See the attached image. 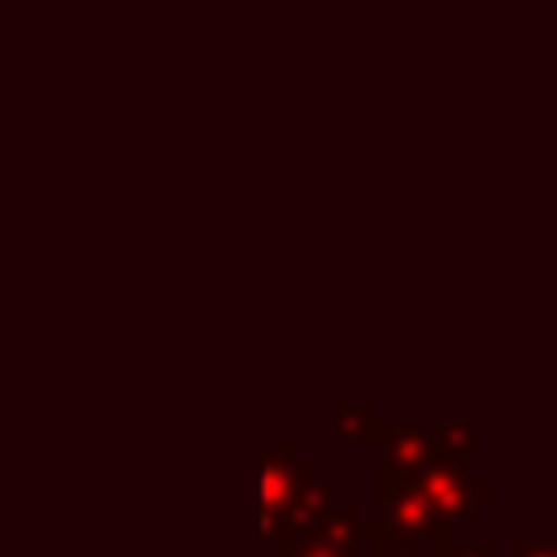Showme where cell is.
<instances>
[{
	"mask_svg": "<svg viewBox=\"0 0 557 557\" xmlns=\"http://www.w3.org/2000/svg\"><path fill=\"white\" fill-rule=\"evenodd\" d=\"M257 496H261V540L292 553L300 535L339 500L335 483L318 479V466L300 461L296 444L265 448L257 457Z\"/></svg>",
	"mask_w": 557,
	"mask_h": 557,
	"instance_id": "cell-1",
	"label": "cell"
},
{
	"mask_svg": "<svg viewBox=\"0 0 557 557\" xmlns=\"http://www.w3.org/2000/svg\"><path fill=\"white\" fill-rule=\"evenodd\" d=\"M383 500V522L400 535V540H426V544H435L440 548V557H453L457 553V544H453V518L409 479V483H400V487H392V492H383L379 496Z\"/></svg>",
	"mask_w": 557,
	"mask_h": 557,
	"instance_id": "cell-2",
	"label": "cell"
},
{
	"mask_svg": "<svg viewBox=\"0 0 557 557\" xmlns=\"http://www.w3.org/2000/svg\"><path fill=\"white\" fill-rule=\"evenodd\" d=\"M413 483H418L453 522H470V518L479 513V505L492 500V483L474 479V474H470L461 461H453V457L426 461V466L413 474Z\"/></svg>",
	"mask_w": 557,
	"mask_h": 557,
	"instance_id": "cell-3",
	"label": "cell"
},
{
	"mask_svg": "<svg viewBox=\"0 0 557 557\" xmlns=\"http://www.w3.org/2000/svg\"><path fill=\"white\" fill-rule=\"evenodd\" d=\"M357 540H361V518L352 500H335L305 535L292 553L278 557H357Z\"/></svg>",
	"mask_w": 557,
	"mask_h": 557,
	"instance_id": "cell-4",
	"label": "cell"
},
{
	"mask_svg": "<svg viewBox=\"0 0 557 557\" xmlns=\"http://www.w3.org/2000/svg\"><path fill=\"white\" fill-rule=\"evenodd\" d=\"M387 422L379 418L374 405H348L335 413V435L339 440H383Z\"/></svg>",
	"mask_w": 557,
	"mask_h": 557,
	"instance_id": "cell-5",
	"label": "cell"
},
{
	"mask_svg": "<svg viewBox=\"0 0 557 557\" xmlns=\"http://www.w3.org/2000/svg\"><path fill=\"white\" fill-rule=\"evenodd\" d=\"M431 435H435L440 457H453V461H466V457L479 448V440H474V426H470V422H461V426H431Z\"/></svg>",
	"mask_w": 557,
	"mask_h": 557,
	"instance_id": "cell-6",
	"label": "cell"
},
{
	"mask_svg": "<svg viewBox=\"0 0 557 557\" xmlns=\"http://www.w3.org/2000/svg\"><path fill=\"white\" fill-rule=\"evenodd\" d=\"M361 540H374V548H379V557H418L413 548H409V540H400L387 522H379V527H370V522H361Z\"/></svg>",
	"mask_w": 557,
	"mask_h": 557,
	"instance_id": "cell-7",
	"label": "cell"
},
{
	"mask_svg": "<svg viewBox=\"0 0 557 557\" xmlns=\"http://www.w3.org/2000/svg\"><path fill=\"white\" fill-rule=\"evenodd\" d=\"M513 557H557V544H518Z\"/></svg>",
	"mask_w": 557,
	"mask_h": 557,
	"instance_id": "cell-8",
	"label": "cell"
},
{
	"mask_svg": "<svg viewBox=\"0 0 557 557\" xmlns=\"http://www.w3.org/2000/svg\"><path fill=\"white\" fill-rule=\"evenodd\" d=\"M453 557H496V553H492V544H470V548H457Z\"/></svg>",
	"mask_w": 557,
	"mask_h": 557,
	"instance_id": "cell-9",
	"label": "cell"
}]
</instances>
